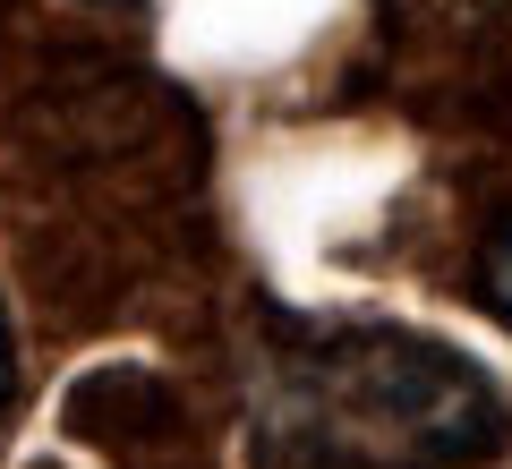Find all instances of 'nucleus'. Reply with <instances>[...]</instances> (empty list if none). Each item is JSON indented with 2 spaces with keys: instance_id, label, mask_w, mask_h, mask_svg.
<instances>
[{
  "instance_id": "f257e3e1",
  "label": "nucleus",
  "mask_w": 512,
  "mask_h": 469,
  "mask_svg": "<svg viewBox=\"0 0 512 469\" xmlns=\"http://www.w3.org/2000/svg\"><path fill=\"white\" fill-rule=\"evenodd\" d=\"M316 393L342 418H367L410 461H487L512 435L487 367L419 333H342L316 367Z\"/></svg>"
},
{
  "instance_id": "f03ea898",
  "label": "nucleus",
  "mask_w": 512,
  "mask_h": 469,
  "mask_svg": "<svg viewBox=\"0 0 512 469\" xmlns=\"http://www.w3.org/2000/svg\"><path fill=\"white\" fill-rule=\"evenodd\" d=\"M487 282H495V299H504V316H512V231L487 248Z\"/></svg>"
},
{
  "instance_id": "7ed1b4c3",
  "label": "nucleus",
  "mask_w": 512,
  "mask_h": 469,
  "mask_svg": "<svg viewBox=\"0 0 512 469\" xmlns=\"http://www.w3.org/2000/svg\"><path fill=\"white\" fill-rule=\"evenodd\" d=\"M9 393H18V342H9V316H0V410H9Z\"/></svg>"
},
{
  "instance_id": "20e7f679",
  "label": "nucleus",
  "mask_w": 512,
  "mask_h": 469,
  "mask_svg": "<svg viewBox=\"0 0 512 469\" xmlns=\"http://www.w3.org/2000/svg\"><path fill=\"white\" fill-rule=\"evenodd\" d=\"M103 9H120V0H103Z\"/></svg>"
}]
</instances>
